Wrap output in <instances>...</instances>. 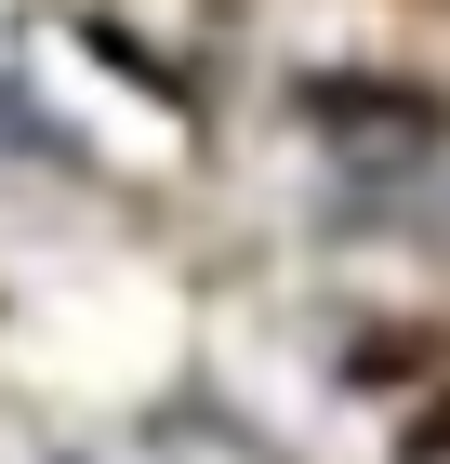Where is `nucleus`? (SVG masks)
Segmentation results:
<instances>
[{
    "label": "nucleus",
    "mask_w": 450,
    "mask_h": 464,
    "mask_svg": "<svg viewBox=\"0 0 450 464\" xmlns=\"http://www.w3.org/2000/svg\"><path fill=\"white\" fill-rule=\"evenodd\" d=\"M305 120L345 146V160H424V146H437V93H411V80H318Z\"/></svg>",
    "instance_id": "1"
},
{
    "label": "nucleus",
    "mask_w": 450,
    "mask_h": 464,
    "mask_svg": "<svg viewBox=\"0 0 450 464\" xmlns=\"http://www.w3.org/2000/svg\"><path fill=\"white\" fill-rule=\"evenodd\" d=\"M159 464H278V451L239 438L225 411H159Z\"/></svg>",
    "instance_id": "2"
}]
</instances>
